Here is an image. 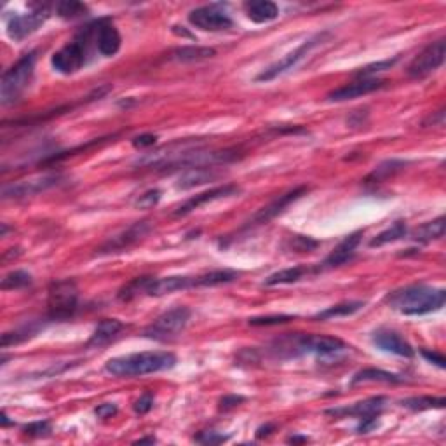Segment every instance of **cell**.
Wrapping results in <instances>:
<instances>
[{
	"mask_svg": "<svg viewBox=\"0 0 446 446\" xmlns=\"http://www.w3.org/2000/svg\"><path fill=\"white\" fill-rule=\"evenodd\" d=\"M406 234H408L406 223H404V221H396V223H393L389 229H386L384 232H380L379 236L373 237V239L370 241V248H380V246H386V244L396 243V241L406 237Z\"/></svg>",
	"mask_w": 446,
	"mask_h": 446,
	"instance_id": "obj_30",
	"label": "cell"
},
{
	"mask_svg": "<svg viewBox=\"0 0 446 446\" xmlns=\"http://www.w3.org/2000/svg\"><path fill=\"white\" fill-rule=\"evenodd\" d=\"M155 441H157V439H155L154 436H148V438H141L138 439V441H135V445H154Z\"/></svg>",
	"mask_w": 446,
	"mask_h": 446,
	"instance_id": "obj_48",
	"label": "cell"
},
{
	"mask_svg": "<svg viewBox=\"0 0 446 446\" xmlns=\"http://www.w3.org/2000/svg\"><path fill=\"white\" fill-rule=\"evenodd\" d=\"M305 274H309V268L305 267H291L284 271L274 272L264 281V286H279V284H293V282L300 281Z\"/></svg>",
	"mask_w": 446,
	"mask_h": 446,
	"instance_id": "obj_31",
	"label": "cell"
},
{
	"mask_svg": "<svg viewBox=\"0 0 446 446\" xmlns=\"http://www.w3.org/2000/svg\"><path fill=\"white\" fill-rule=\"evenodd\" d=\"M151 229L152 227L148 221H136V223H132L128 230H124V232H121L119 236L108 239L107 243L98 250V255L121 253V251L129 250L132 244L139 243L146 234L151 232Z\"/></svg>",
	"mask_w": 446,
	"mask_h": 446,
	"instance_id": "obj_14",
	"label": "cell"
},
{
	"mask_svg": "<svg viewBox=\"0 0 446 446\" xmlns=\"http://www.w3.org/2000/svg\"><path fill=\"white\" fill-rule=\"evenodd\" d=\"M51 16L49 6L33 4L32 11L26 15H15L8 23V35L16 42H22L28 35L40 28Z\"/></svg>",
	"mask_w": 446,
	"mask_h": 446,
	"instance_id": "obj_9",
	"label": "cell"
},
{
	"mask_svg": "<svg viewBox=\"0 0 446 446\" xmlns=\"http://www.w3.org/2000/svg\"><path fill=\"white\" fill-rule=\"evenodd\" d=\"M115 413H117V406L112 403H103L94 410V415H96L98 418H108Z\"/></svg>",
	"mask_w": 446,
	"mask_h": 446,
	"instance_id": "obj_46",
	"label": "cell"
},
{
	"mask_svg": "<svg viewBox=\"0 0 446 446\" xmlns=\"http://www.w3.org/2000/svg\"><path fill=\"white\" fill-rule=\"evenodd\" d=\"M61 180H63L61 175H46L39 176V178L23 180V182L6 185L4 189H2V197H4V199H23V197L37 196V194L46 192V190L60 185Z\"/></svg>",
	"mask_w": 446,
	"mask_h": 446,
	"instance_id": "obj_11",
	"label": "cell"
},
{
	"mask_svg": "<svg viewBox=\"0 0 446 446\" xmlns=\"http://www.w3.org/2000/svg\"><path fill=\"white\" fill-rule=\"evenodd\" d=\"M189 288H197L196 277H187V275L151 277L148 286H146V296H164Z\"/></svg>",
	"mask_w": 446,
	"mask_h": 446,
	"instance_id": "obj_19",
	"label": "cell"
},
{
	"mask_svg": "<svg viewBox=\"0 0 446 446\" xmlns=\"http://www.w3.org/2000/svg\"><path fill=\"white\" fill-rule=\"evenodd\" d=\"M244 401H246V397L236 396V394H232V396L221 397V400H220V410H230V408L239 406V404L244 403Z\"/></svg>",
	"mask_w": 446,
	"mask_h": 446,
	"instance_id": "obj_45",
	"label": "cell"
},
{
	"mask_svg": "<svg viewBox=\"0 0 446 446\" xmlns=\"http://www.w3.org/2000/svg\"><path fill=\"white\" fill-rule=\"evenodd\" d=\"M363 307L364 302H343V304L333 305V307H328L326 311L316 314V319L328 321V319L333 318H347V316H352L356 314V312H359Z\"/></svg>",
	"mask_w": 446,
	"mask_h": 446,
	"instance_id": "obj_32",
	"label": "cell"
},
{
	"mask_svg": "<svg viewBox=\"0 0 446 446\" xmlns=\"http://www.w3.org/2000/svg\"><path fill=\"white\" fill-rule=\"evenodd\" d=\"M124 325L119 319H103L100 325L96 326V329L91 335L89 342L86 343V347H103L107 343H110L119 333L122 332Z\"/></svg>",
	"mask_w": 446,
	"mask_h": 446,
	"instance_id": "obj_23",
	"label": "cell"
},
{
	"mask_svg": "<svg viewBox=\"0 0 446 446\" xmlns=\"http://www.w3.org/2000/svg\"><path fill=\"white\" fill-rule=\"evenodd\" d=\"M445 218L439 216L436 218V220L427 221V223L420 225L418 229H415L413 234H411V239L420 244H429L432 243V241H438L445 236Z\"/></svg>",
	"mask_w": 446,
	"mask_h": 446,
	"instance_id": "obj_25",
	"label": "cell"
},
{
	"mask_svg": "<svg viewBox=\"0 0 446 446\" xmlns=\"http://www.w3.org/2000/svg\"><path fill=\"white\" fill-rule=\"evenodd\" d=\"M79 307V288L71 279L51 282L47 289V316L51 321H67Z\"/></svg>",
	"mask_w": 446,
	"mask_h": 446,
	"instance_id": "obj_5",
	"label": "cell"
},
{
	"mask_svg": "<svg viewBox=\"0 0 446 446\" xmlns=\"http://www.w3.org/2000/svg\"><path fill=\"white\" fill-rule=\"evenodd\" d=\"M51 431H53V427L47 420L32 422V424L23 427V434L28 436V438H46V436L51 434Z\"/></svg>",
	"mask_w": 446,
	"mask_h": 446,
	"instance_id": "obj_38",
	"label": "cell"
},
{
	"mask_svg": "<svg viewBox=\"0 0 446 446\" xmlns=\"http://www.w3.org/2000/svg\"><path fill=\"white\" fill-rule=\"evenodd\" d=\"M361 237H363V230H357V232L347 236L345 239H343L342 243H340L338 246H336L335 250H333L332 253L326 257V260L323 261L321 265L314 267V272H321V271H325V268L340 267V265H343V264H347L349 260H352L354 255H356V248L359 246V243H361Z\"/></svg>",
	"mask_w": 446,
	"mask_h": 446,
	"instance_id": "obj_18",
	"label": "cell"
},
{
	"mask_svg": "<svg viewBox=\"0 0 446 446\" xmlns=\"http://www.w3.org/2000/svg\"><path fill=\"white\" fill-rule=\"evenodd\" d=\"M239 277V272L229 271V268H223V271H211L206 272V274L196 275L197 288L199 286H221V284H229V282H234Z\"/></svg>",
	"mask_w": 446,
	"mask_h": 446,
	"instance_id": "obj_29",
	"label": "cell"
},
{
	"mask_svg": "<svg viewBox=\"0 0 446 446\" xmlns=\"http://www.w3.org/2000/svg\"><path fill=\"white\" fill-rule=\"evenodd\" d=\"M216 56V49L213 47H200V46H185L178 47L171 53V58L182 63H192V61H203L209 60V58Z\"/></svg>",
	"mask_w": 446,
	"mask_h": 446,
	"instance_id": "obj_27",
	"label": "cell"
},
{
	"mask_svg": "<svg viewBox=\"0 0 446 446\" xmlns=\"http://www.w3.org/2000/svg\"><path fill=\"white\" fill-rule=\"evenodd\" d=\"M386 403H387V397L377 396V397H370V400L359 401V403H354L352 406L332 408V410H326L325 413L333 418L356 417L359 418V420H364V418H379L380 413L384 411V408H386Z\"/></svg>",
	"mask_w": 446,
	"mask_h": 446,
	"instance_id": "obj_13",
	"label": "cell"
},
{
	"mask_svg": "<svg viewBox=\"0 0 446 446\" xmlns=\"http://www.w3.org/2000/svg\"><path fill=\"white\" fill-rule=\"evenodd\" d=\"M94 40L101 56H115L121 49V33L112 25L108 19L96 22V32H94Z\"/></svg>",
	"mask_w": 446,
	"mask_h": 446,
	"instance_id": "obj_21",
	"label": "cell"
},
{
	"mask_svg": "<svg viewBox=\"0 0 446 446\" xmlns=\"http://www.w3.org/2000/svg\"><path fill=\"white\" fill-rule=\"evenodd\" d=\"M220 176L214 166H203V168H190L180 175L178 182H176V189L178 190H190L194 187L204 185L207 182H214Z\"/></svg>",
	"mask_w": 446,
	"mask_h": 446,
	"instance_id": "obj_22",
	"label": "cell"
},
{
	"mask_svg": "<svg viewBox=\"0 0 446 446\" xmlns=\"http://www.w3.org/2000/svg\"><path fill=\"white\" fill-rule=\"evenodd\" d=\"M446 400L445 397H432V396H420V397H408V400L401 401V406L408 408L411 411H424V410H441L445 408Z\"/></svg>",
	"mask_w": 446,
	"mask_h": 446,
	"instance_id": "obj_33",
	"label": "cell"
},
{
	"mask_svg": "<svg viewBox=\"0 0 446 446\" xmlns=\"http://www.w3.org/2000/svg\"><path fill=\"white\" fill-rule=\"evenodd\" d=\"M307 441V438H298V436H291V438L288 439V443H305Z\"/></svg>",
	"mask_w": 446,
	"mask_h": 446,
	"instance_id": "obj_50",
	"label": "cell"
},
{
	"mask_svg": "<svg viewBox=\"0 0 446 446\" xmlns=\"http://www.w3.org/2000/svg\"><path fill=\"white\" fill-rule=\"evenodd\" d=\"M176 356L168 350H146V352L129 354L107 361L105 370L114 377H143L159 371L171 370L176 366Z\"/></svg>",
	"mask_w": 446,
	"mask_h": 446,
	"instance_id": "obj_2",
	"label": "cell"
},
{
	"mask_svg": "<svg viewBox=\"0 0 446 446\" xmlns=\"http://www.w3.org/2000/svg\"><path fill=\"white\" fill-rule=\"evenodd\" d=\"M152 406H154V396L151 393H145L135 403V411L138 415H145L152 410Z\"/></svg>",
	"mask_w": 446,
	"mask_h": 446,
	"instance_id": "obj_42",
	"label": "cell"
},
{
	"mask_svg": "<svg viewBox=\"0 0 446 446\" xmlns=\"http://www.w3.org/2000/svg\"><path fill=\"white\" fill-rule=\"evenodd\" d=\"M307 192H309V187H305V185L295 187V189L288 190L286 194L279 196L277 199L272 200L271 204H267L265 207H261V209L255 214L253 220L250 221V225H264V223H268V221L274 220L275 216H279V214H281L286 207L291 206L295 200H298L300 197H304Z\"/></svg>",
	"mask_w": 446,
	"mask_h": 446,
	"instance_id": "obj_16",
	"label": "cell"
},
{
	"mask_svg": "<svg viewBox=\"0 0 446 446\" xmlns=\"http://www.w3.org/2000/svg\"><path fill=\"white\" fill-rule=\"evenodd\" d=\"M94 32H96V23L86 26L76 37V40H71L60 51H56L51 58V65H53L54 70L63 74V76H71V74L79 71L86 65L87 44H89L91 37H94Z\"/></svg>",
	"mask_w": 446,
	"mask_h": 446,
	"instance_id": "obj_4",
	"label": "cell"
},
{
	"mask_svg": "<svg viewBox=\"0 0 446 446\" xmlns=\"http://www.w3.org/2000/svg\"><path fill=\"white\" fill-rule=\"evenodd\" d=\"M422 356L425 357V359L429 361V363H432V364H436V366L439 368V370H445V356H443V354H439V352H436V350H422Z\"/></svg>",
	"mask_w": 446,
	"mask_h": 446,
	"instance_id": "obj_44",
	"label": "cell"
},
{
	"mask_svg": "<svg viewBox=\"0 0 446 446\" xmlns=\"http://www.w3.org/2000/svg\"><path fill=\"white\" fill-rule=\"evenodd\" d=\"M446 291L425 284H411L394 289L386 296V304L404 316H424L445 305Z\"/></svg>",
	"mask_w": 446,
	"mask_h": 446,
	"instance_id": "obj_1",
	"label": "cell"
},
{
	"mask_svg": "<svg viewBox=\"0 0 446 446\" xmlns=\"http://www.w3.org/2000/svg\"><path fill=\"white\" fill-rule=\"evenodd\" d=\"M239 192H241V187L236 185V183H225V185H221V187H214V189H209L206 190V192L197 194V196L190 197L189 200H185V203L175 211V216H187V214L199 209V207L204 206V204L214 203V200H220V199H227V197L237 196Z\"/></svg>",
	"mask_w": 446,
	"mask_h": 446,
	"instance_id": "obj_15",
	"label": "cell"
},
{
	"mask_svg": "<svg viewBox=\"0 0 446 446\" xmlns=\"http://www.w3.org/2000/svg\"><path fill=\"white\" fill-rule=\"evenodd\" d=\"M446 56V42L445 39H439L436 42L429 44L422 53H418L413 58L410 65H408V77L410 79H424V77L431 76L432 71L438 70L443 63H445Z\"/></svg>",
	"mask_w": 446,
	"mask_h": 446,
	"instance_id": "obj_8",
	"label": "cell"
},
{
	"mask_svg": "<svg viewBox=\"0 0 446 446\" xmlns=\"http://www.w3.org/2000/svg\"><path fill=\"white\" fill-rule=\"evenodd\" d=\"M227 439H229V436L220 434V432L216 431H204L199 432V434L194 438V441L203 443V445H220V443H225Z\"/></svg>",
	"mask_w": 446,
	"mask_h": 446,
	"instance_id": "obj_40",
	"label": "cell"
},
{
	"mask_svg": "<svg viewBox=\"0 0 446 446\" xmlns=\"http://www.w3.org/2000/svg\"><path fill=\"white\" fill-rule=\"evenodd\" d=\"M155 141H157L155 135H139L132 138V146L135 148H148V146L155 145Z\"/></svg>",
	"mask_w": 446,
	"mask_h": 446,
	"instance_id": "obj_43",
	"label": "cell"
},
{
	"mask_svg": "<svg viewBox=\"0 0 446 446\" xmlns=\"http://www.w3.org/2000/svg\"><path fill=\"white\" fill-rule=\"evenodd\" d=\"M289 356L293 354H316L319 357H333L347 349L345 343L335 336L298 335L289 340Z\"/></svg>",
	"mask_w": 446,
	"mask_h": 446,
	"instance_id": "obj_7",
	"label": "cell"
},
{
	"mask_svg": "<svg viewBox=\"0 0 446 446\" xmlns=\"http://www.w3.org/2000/svg\"><path fill=\"white\" fill-rule=\"evenodd\" d=\"M404 166H406V162L397 161V159L384 161L382 164L377 166V168L373 169V171H371L366 178H364V182L366 183H382V182H386V180L393 178V176L397 175L400 171H403Z\"/></svg>",
	"mask_w": 446,
	"mask_h": 446,
	"instance_id": "obj_28",
	"label": "cell"
},
{
	"mask_svg": "<svg viewBox=\"0 0 446 446\" xmlns=\"http://www.w3.org/2000/svg\"><path fill=\"white\" fill-rule=\"evenodd\" d=\"M326 35H328V33H318V35H314L312 39L305 40V42L298 47V49H295L293 53L286 54L282 60L275 61V63H272L271 67L265 68L264 71H260V74L257 76V83H271V80L277 79L279 76H282V74H286L288 70H291V68L296 67V63H298V61L304 60V58L307 56V54L311 53L316 46H319V44L325 40Z\"/></svg>",
	"mask_w": 446,
	"mask_h": 446,
	"instance_id": "obj_10",
	"label": "cell"
},
{
	"mask_svg": "<svg viewBox=\"0 0 446 446\" xmlns=\"http://www.w3.org/2000/svg\"><path fill=\"white\" fill-rule=\"evenodd\" d=\"M35 61L37 53L32 51L19 58L9 70L4 71L2 80H0V103L4 107L16 103L28 89L33 79V71H35Z\"/></svg>",
	"mask_w": 446,
	"mask_h": 446,
	"instance_id": "obj_3",
	"label": "cell"
},
{
	"mask_svg": "<svg viewBox=\"0 0 446 446\" xmlns=\"http://www.w3.org/2000/svg\"><path fill=\"white\" fill-rule=\"evenodd\" d=\"M56 15L63 19H77L87 15V6L76 0H65L56 6Z\"/></svg>",
	"mask_w": 446,
	"mask_h": 446,
	"instance_id": "obj_34",
	"label": "cell"
},
{
	"mask_svg": "<svg viewBox=\"0 0 446 446\" xmlns=\"http://www.w3.org/2000/svg\"><path fill=\"white\" fill-rule=\"evenodd\" d=\"M291 244H293V248L298 251H312L319 246L318 241L311 239V237H305V236H295L291 239Z\"/></svg>",
	"mask_w": 446,
	"mask_h": 446,
	"instance_id": "obj_41",
	"label": "cell"
},
{
	"mask_svg": "<svg viewBox=\"0 0 446 446\" xmlns=\"http://www.w3.org/2000/svg\"><path fill=\"white\" fill-rule=\"evenodd\" d=\"M190 316H192V311L185 305L169 309L168 312L159 316L152 325L146 326L143 336L155 340V342H171L187 328Z\"/></svg>",
	"mask_w": 446,
	"mask_h": 446,
	"instance_id": "obj_6",
	"label": "cell"
},
{
	"mask_svg": "<svg viewBox=\"0 0 446 446\" xmlns=\"http://www.w3.org/2000/svg\"><path fill=\"white\" fill-rule=\"evenodd\" d=\"M0 422H2V427H8V425H11V422H9V417L6 415V411H2V417H0Z\"/></svg>",
	"mask_w": 446,
	"mask_h": 446,
	"instance_id": "obj_49",
	"label": "cell"
},
{
	"mask_svg": "<svg viewBox=\"0 0 446 446\" xmlns=\"http://www.w3.org/2000/svg\"><path fill=\"white\" fill-rule=\"evenodd\" d=\"M384 86H386V80L377 79V77L375 79H357L356 83L345 84V86L338 87V89H333L332 93H328L326 100L328 101L356 100V98L366 96V94L382 89Z\"/></svg>",
	"mask_w": 446,
	"mask_h": 446,
	"instance_id": "obj_17",
	"label": "cell"
},
{
	"mask_svg": "<svg viewBox=\"0 0 446 446\" xmlns=\"http://www.w3.org/2000/svg\"><path fill=\"white\" fill-rule=\"evenodd\" d=\"M373 343H375L379 349L394 354V356L408 357V359L415 356L413 347H411L400 333L393 332V329H379V332L373 333Z\"/></svg>",
	"mask_w": 446,
	"mask_h": 446,
	"instance_id": "obj_20",
	"label": "cell"
},
{
	"mask_svg": "<svg viewBox=\"0 0 446 446\" xmlns=\"http://www.w3.org/2000/svg\"><path fill=\"white\" fill-rule=\"evenodd\" d=\"M295 316L289 314H275V316H261V318H251L250 326H277V325H286V323L293 321Z\"/></svg>",
	"mask_w": 446,
	"mask_h": 446,
	"instance_id": "obj_37",
	"label": "cell"
},
{
	"mask_svg": "<svg viewBox=\"0 0 446 446\" xmlns=\"http://www.w3.org/2000/svg\"><path fill=\"white\" fill-rule=\"evenodd\" d=\"M275 425L274 424H267V425H261V427H258L257 431V438L261 439V438H267V436H271L272 432H274Z\"/></svg>",
	"mask_w": 446,
	"mask_h": 446,
	"instance_id": "obj_47",
	"label": "cell"
},
{
	"mask_svg": "<svg viewBox=\"0 0 446 446\" xmlns=\"http://www.w3.org/2000/svg\"><path fill=\"white\" fill-rule=\"evenodd\" d=\"M190 25L204 32H223V30L232 28L234 22L227 12L220 11L214 6L209 8H197L190 11L189 15Z\"/></svg>",
	"mask_w": 446,
	"mask_h": 446,
	"instance_id": "obj_12",
	"label": "cell"
},
{
	"mask_svg": "<svg viewBox=\"0 0 446 446\" xmlns=\"http://www.w3.org/2000/svg\"><path fill=\"white\" fill-rule=\"evenodd\" d=\"M159 200H161V190H146V192L143 194V196H139V199L136 200V207H139V209H152L154 206H157Z\"/></svg>",
	"mask_w": 446,
	"mask_h": 446,
	"instance_id": "obj_39",
	"label": "cell"
},
{
	"mask_svg": "<svg viewBox=\"0 0 446 446\" xmlns=\"http://www.w3.org/2000/svg\"><path fill=\"white\" fill-rule=\"evenodd\" d=\"M248 18L253 23H268L279 16V8L271 0H253L244 4Z\"/></svg>",
	"mask_w": 446,
	"mask_h": 446,
	"instance_id": "obj_24",
	"label": "cell"
},
{
	"mask_svg": "<svg viewBox=\"0 0 446 446\" xmlns=\"http://www.w3.org/2000/svg\"><path fill=\"white\" fill-rule=\"evenodd\" d=\"M397 60H400V58L396 56V58H393V60H384V61H377V63L368 65V67L359 68V70L356 71V77L357 79H375L377 74L391 70V68L397 63Z\"/></svg>",
	"mask_w": 446,
	"mask_h": 446,
	"instance_id": "obj_36",
	"label": "cell"
},
{
	"mask_svg": "<svg viewBox=\"0 0 446 446\" xmlns=\"http://www.w3.org/2000/svg\"><path fill=\"white\" fill-rule=\"evenodd\" d=\"M33 282L32 275L25 271H12L2 279V289L9 291V289H23Z\"/></svg>",
	"mask_w": 446,
	"mask_h": 446,
	"instance_id": "obj_35",
	"label": "cell"
},
{
	"mask_svg": "<svg viewBox=\"0 0 446 446\" xmlns=\"http://www.w3.org/2000/svg\"><path fill=\"white\" fill-rule=\"evenodd\" d=\"M361 382L401 384V382H403V377L394 375V373H391V371L379 370V368H366V370L357 371L356 375H354L352 386H354V384H361Z\"/></svg>",
	"mask_w": 446,
	"mask_h": 446,
	"instance_id": "obj_26",
	"label": "cell"
}]
</instances>
